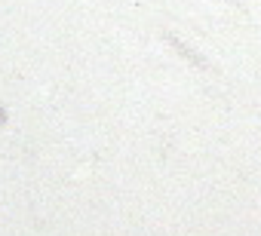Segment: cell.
I'll use <instances>...</instances> for the list:
<instances>
[{
  "instance_id": "cell-1",
  "label": "cell",
  "mask_w": 261,
  "mask_h": 236,
  "mask_svg": "<svg viewBox=\"0 0 261 236\" xmlns=\"http://www.w3.org/2000/svg\"><path fill=\"white\" fill-rule=\"evenodd\" d=\"M0 120H4V113H0Z\"/></svg>"
}]
</instances>
